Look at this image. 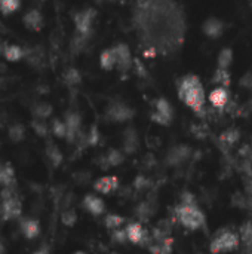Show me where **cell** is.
<instances>
[{
    "mask_svg": "<svg viewBox=\"0 0 252 254\" xmlns=\"http://www.w3.org/2000/svg\"><path fill=\"white\" fill-rule=\"evenodd\" d=\"M22 214V202L15 188H3L0 192V219L16 220Z\"/></svg>",
    "mask_w": 252,
    "mask_h": 254,
    "instance_id": "1",
    "label": "cell"
},
{
    "mask_svg": "<svg viewBox=\"0 0 252 254\" xmlns=\"http://www.w3.org/2000/svg\"><path fill=\"white\" fill-rule=\"evenodd\" d=\"M175 214L177 220L189 231H199L205 226V214L198 204H180Z\"/></svg>",
    "mask_w": 252,
    "mask_h": 254,
    "instance_id": "2",
    "label": "cell"
},
{
    "mask_svg": "<svg viewBox=\"0 0 252 254\" xmlns=\"http://www.w3.org/2000/svg\"><path fill=\"white\" fill-rule=\"evenodd\" d=\"M239 243H241V238L238 234L227 231V229L218 231L211 241L209 252L211 254L232 253L233 250H236L239 247Z\"/></svg>",
    "mask_w": 252,
    "mask_h": 254,
    "instance_id": "3",
    "label": "cell"
},
{
    "mask_svg": "<svg viewBox=\"0 0 252 254\" xmlns=\"http://www.w3.org/2000/svg\"><path fill=\"white\" fill-rule=\"evenodd\" d=\"M178 95H180V98H181L189 107H192L195 112H198V113L202 112L203 103H205V92H203V88H202L201 82L196 83V85H195L193 88H190L189 91H186V92H183V94H178Z\"/></svg>",
    "mask_w": 252,
    "mask_h": 254,
    "instance_id": "4",
    "label": "cell"
},
{
    "mask_svg": "<svg viewBox=\"0 0 252 254\" xmlns=\"http://www.w3.org/2000/svg\"><path fill=\"white\" fill-rule=\"evenodd\" d=\"M125 231L128 234L129 243L137 244V246H146V247H149L151 244V234H149L140 222L129 223L125 228Z\"/></svg>",
    "mask_w": 252,
    "mask_h": 254,
    "instance_id": "5",
    "label": "cell"
},
{
    "mask_svg": "<svg viewBox=\"0 0 252 254\" xmlns=\"http://www.w3.org/2000/svg\"><path fill=\"white\" fill-rule=\"evenodd\" d=\"M174 118V109L171 106L169 101L160 98L157 103H156V112L151 115V119L156 122V124H160V125H169L171 121Z\"/></svg>",
    "mask_w": 252,
    "mask_h": 254,
    "instance_id": "6",
    "label": "cell"
},
{
    "mask_svg": "<svg viewBox=\"0 0 252 254\" xmlns=\"http://www.w3.org/2000/svg\"><path fill=\"white\" fill-rule=\"evenodd\" d=\"M94 19H95V10L94 9H86V10H82V12L76 13L74 24H76L77 33L88 37V34L91 33V27H92Z\"/></svg>",
    "mask_w": 252,
    "mask_h": 254,
    "instance_id": "7",
    "label": "cell"
},
{
    "mask_svg": "<svg viewBox=\"0 0 252 254\" xmlns=\"http://www.w3.org/2000/svg\"><path fill=\"white\" fill-rule=\"evenodd\" d=\"M65 125H67V141L68 143H76L77 140H80L82 134H80V125H82V119L79 116V113L70 112L65 115Z\"/></svg>",
    "mask_w": 252,
    "mask_h": 254,
    "instance_id": "8",
    "label": "cell"
},
{
    "mask_svg": "<svg viewBox=\"0 0 252 254\" xmlns=\"http://www.w3.org/2000/svg\"><path fill=\"white\" fill-rule=\"evenodd\" d=\"M192 156V149L189 146H175L172 147L168 155H166V164L171 165V167H177V165H181L184 164L189 158Z\"/></svg>",
    "mask_w": 252,
    "mask_h": 254,
    "instance_id": "9",
    "label": "cell"
},
{
    "mask_svg": "<svg viewBox=\"0 0 252 254\" xmlns=\"http://www.w3.org/2000/svg\"><path fill=\"white\" fill-rule=\"evenodd\" d=\"M107 116L114 122H123L134 116V110L122 103H116L110 106V109L107 110Z\"/></svg>",
    "mask_w": 252,
    "mask_h": 254,
    "instance_id": "10",
    "label": "cell"
},
{
    "mask_svg": "<svg viewBox=\"0 0 252 254\" xmlns=\"http://www.w3.org/2000/svg\"><path fill=\"white\" fill-rule=\"evenodd\" d=\"M22 24L31 31H40L43 28V15L37 9H30L22 16Z\"/></svg>",
    "mask_w": 252,
    "mask_h": 254,
    "instance_id": "11",
    "label": "cell"
},
{
    "mask_svg": "<svg viewBox=\"0 0 252 254\" xmlns=\"http://www.w3.org/2000/svg\"><path fill=\"white\" fill-rule=\"evenodd\" d=\"M82 205L92 216H101L105 211L104 201L100 196H97V195H86L83 198V201H82Z\"/></svg>",
    "mask_w": 252,
    "mask_h": 254,
    "instance_id": "12",
    "label": "cell"
},
{
    "mask_svg": "<svg viewBox=\"0 0 252 254\" xmlns=\"http://www.w3.org/2000/svg\"><path fill=\"white\" fill-rule=\"evenodd\" d=\"M119 188V180L116 176H104L94 183V189L102 195H108Z\"/></svg>",
    "mask_w": 252,
    "mask_h": 254,
    "instance_id": "13",
    "label": "cell"
},
{
    "mask_svg": "<svg viewBox=\"0 0 252 254\" xmlns=\"http://www.w3.org/2000/svg\"><path fill=\"white\" fill-rule=\"evenodd\" d=\"M147 249L151 254H171L174 249V240L171 237L162 240H151V244Z\"/></svg>",
    "mask_w": 252,
    "mask_h": 254,
    "instance_id": "14",
    "label": "cell"
},
{
    "mask_svg": "<svg viewBox=\"0 0 252 254\" xmlns=\"http://www.w3.org/2000/svg\"><path fill=\"white\" fill-rule=\"evenodd\" d=\"M16 179H15V171L10 164L1 162L0 164V185L3 188H15Z\"/></svg>",
    "mask_w": 252,
    "mask_h": 254,
    "instance_id": "15",
    "label": "cell"
},
{
    "mask_svg": "<svg viewBox=\"0 0 252 254\" xmlns=\"http://www.w3.org/2000/svg\"><path fill=\"white\" fill-rule=\"evenodd\" d=\"M21 231L27 240H36L40 234V225L34 219H24L21 220Z\"/></svg>",
    "mask_w": 252,
    "mask_h": 254,
    "instance_id": "16",
    "label": "cell"
},
{
    "mask_svg": "<svg viewBox=\"0 0 252 254\" xmlns=\"http://www.w3.org/2000/svg\"><path fill=\"white\" fill-rule=\"evenodd\" d=\"M114 52H116V57H117V64H119V68L122 70H126L131 67L132 64V60H131V52H129V48L126 45H117L114 48Z\"/></svg>",
    "mask_w": 252,
    "mask_h": 254,
    "instance_id": "17",
    "label": "cell"
},
{
    "mask_svg": "<svg viewBox=\"0 0 252 254\" xmlns=\"http://www.w3.org/2000/svg\"><path fill=\"white\" fill-rule=\"evenodd\" d=\"M138 149V135L135 132V129L128 128L123 132V150L126 153H134Z\"/></svg>",
    "mask_w": 252,
    "mask_h": 254,
    "instance_id": "18",
    "label": "cell"
},
{
    "mask_svg": "<svg viewBox=\"0 0 252 254\" xmlns=\"http://www.w3.org/2000/svg\"><path fill=\"white\" fill-rule=\"evenodd\" d=\"M125 161V155L123 152L117 150V149H111L107 152V155L102 158V168H110V167H117Z\"/></svg>",
    "mask_w": 252,
    "mask_h": 254,
    "instance_id": "19",
    "label": "cell"
},
{
    "mask_svg": "<svg viewBox=\"0 0 252 254\" xmlns=\"http://www.w3.org/2000/svg\"><path fill=\"white\" fill-rule=\"evenodd\" d=\"M223 30H224V24L220 19H217V18H209L203 24V31L209 37H220Z\"/></svg>",
    "mask_w": 252,
    "mask_h": 254,
    "instance_id": "20",
    "label": "cell"
},
{
    "mask_svg": "<svg viewBox=\"0 0 252 254\" xmlns=\"http://www.w3.org/2000/svg\"><path fill=\"white\" fill-rule=\"evenodd\" d=\"M25 55L24 49L19 45H7L3 49V58L9 63H18L19 60H22Z\"/></svg>",
    "mask_w": 252,
    "mask_h": 254,
    "instance_id": "21",
    "label": "cell"
},
{
    "mask_svg": "<svg viewBox=\"0 0 252 254\" xmlns=\"http://www.w3.org/2000/svg\"><path fill=\"white\" fill-rule=\"evenodd\" d=\"M239 238H241V243L245 246L247 249V254H252V220L244 223L241 226V231H239Z\"/></svg>",
    "mask_w": 252,
    "mask_h": 254,
    "instance_id": "22",
    "label": "cell"
},
{
    "mask_svg": "<svg viewBox=\"0 0 252 254\" xmlns=\"http://www.w3.org/2000/svg\"><path fill=\"white\" fill-rule=\"evenodd\" d=\"M46 158L49 159V162L52 164V167H59L62 162V153L59 150V147L56 144H53L52 141H48L46 144Z\"/></svg>",
    "mask_w": 252,
    "mask_h": 254,
    "instance_id": "23",
    "label": "cell"
},
{
    "mask_svg": "<svg viewBox=\"0 0 252 254\" xmlns=\"http://www.w3.org/2000/svg\"><path fill=\"white\" fill-rule=\"evenodd\" d=\"M209 101H211V104H212L214 107L223 109V107H226V104L229 103V92H227L226 89H223V88H218V89H215V91L211 92Z\"/></svg>",
    "mask_w": 252,
    "mask_h": 254,
    "instance_id": "24",
    "label": "cell"
},
{
    "mask_svg": "<svg viewBox=\"0 0 252 254\" xmlns=\"http://www.w3.org/2000/svg\"><path fill=\"white\" fill-rule=\"evenodd\" d=\"M100 63H101V67L104 70H111L116 64H117V57H116V52H114V48L113 49H107L101 54L100 57Z\"/></svg>",
    "mask_w": 252,
    "mask_h": 254,
    "instance_id": "25",
    "label": "cell"
},
{
    "mask_svg": "<svg viewBox=\"0 0 252 254\" xmlns=\"http://www.w3.org/2000/svg\"><path fill=\"white\" fill-rule=\"evenodd\" d=\"M33 116L36 119H48L50 115H52V106L48 104V103H37L34 107H33Z\"/></svg>",
    "mask_w": 252,
    "mask_h": 254,
    "instance_id": "26",
    "label": "cell"
},
{
    "mask_svg": "<svg viewBox=\"0 0 252 254\" xmlns=\"http://www.w3.org/2000/svg\"><path fill=\"white\" fill-rule=\"evenodd\" d=\"M154 214V205L150 201H144L137 207V216L141 220H149Z\"/></svg>",
    "mask_w": 252,
    "mask_h": 254,
    "instance_id": "27",
    "label": "cell"
},
{
    "mask_svg": "<svg viewBox=\"0 0 252 254\" xmlns=\"http://www.w3.org/2000/svg\"><path fill=\"white\" fill-rule=\"evenodd\" d=\"M21 7V0H0V12L3 15H12Z\"/></svg>",
    "mask_w": 252,
    "mask_h": 254,
    "instance_id": "28",
    "label": "cell"
},
{
    "mask_svg": "<svg viewBox=\"0 0 252 254\" xmlns=\"http://www.w3.org/2000/svg\"><path fill=\"white\" fill-rule=\"evenodd\" d=\"M239 137H241L239 131H236V129H227V131H224L220 135V143H223L224 146H233L235 143H238Z\"/></svg>",
    "mask_w": 252,
    "mask_h": 254,
    "instance_id": "29",
    "label": "cell"
},
{
    "mask_svg": "<svg viewBox=\"0 0 252 254\" xmlns=\"http://www.w3.org/2000/svg\"><path fill=\"white\" fill-rule=\"evenodd\" d=\"M50 131L55 137L58 138H65L67 137V125L64 121H59V119H53L52 124H50Z\"/></svg>",
    "mask_w": 252,
    "mask_h": 254,
    "instance_id": "30",
    "label": "cell"
},
{
    "mask_svg": "<svg viewBox=\"0 0 252 254\" xmlns=\"http://www.w3.org/2000/svg\"><path fill=\"white\" fill-rule=\"evenodd\" d=\"M9 138L13 143H19L25 138V128L21 124H15L9 128Z\"/></svg>",
    "mask_w": 252,
    "mask_h": 254,
    "instance_id": "31",
    "label": "cell"
},
{
    "mask_svg": "<svg viewBox=\"0 0 252 254\" xmlns=\"http://www.w3.org/2000/svg\"><path fill=\"white\" fill-rule=\"evenodd\" d=\"M123 223H125V217H122L119 214H108V216H105V220H104L105 228L111 229V231L119 229Z\"/></svg>",
    "mask_w": 252,
    "mask_h": 254,
    "instance_id": "32",
    "label": "cell"
},
{
    "mask_svg": "<svg viewBox=\"0 0 252 254\" xmlns=\"http://www.w3.org/2000/svg\"><path fill=\"white\" fill-rule=\"evenodd\" d=\"M232 61H233V52H232V49H229V48H224L221 52H220V55H218V65H220V68H229V65L232 64Z\"/></svg>",
    "mask_w": 252,
    "mask_h": 254,
    "instance_id": "33",
    "label": "cell"
},
{
    "mask_svg": "<svg viewBox=\"0 0 252 254\" xmlns=\"http://www.w3.org/2000/svg\"><path fill=\"white\" fill-rule=\"evenodd\" d=\"M31 128L34 129V132L39 135V137H46L48 135V132H49V127H48V124L43 121V119H33V122H31Z\"/></svg>",
    "mask_w": 252,
    "mask_h": 254,
    "instance_id": "34",
    "label": "cell"
},
{
    "mask_svg": "<svg viewBox=\"0 0 252 254\" xmlns=\"http://www.w3.org/2000/svg\"><path fill=\"white\" fill-rule=\"evenodd\" d=\"M61 222H62V225H65L67 228L74 226L76 222H77V214H76V211L71 210V208H67V210L61 214Z\"/></svg>",
    "mask_w": 252,
    "mask_h": 254,
    "instance_id": "35",
    "label": "cell"
},
{
    "mask_svg": "<svg viewBox=\"0 0 252 254\" xmlns=\"http://www.w3.org/2000/svg\"><path fill=\"white\" fill-rule=\"evenodd\" d=\"M214 82L223 86H229L230 85V74L226 68H218L214 74Z\"/></svg>",
    "mask_w": 252,
    "mask_h": 254,
    "instance_id": "36",
    "label": "cell"
},
{
    "mask_svg": "<svg viewBox=\"0 0 252 254\" xmlns=\"http://www.w3.org/2000/svg\"><path fill=\"white\" fill-rule=\"evenodd\" d=\"M64 80H65L68 85H79L80 80H82V76H80V73H79L76 68H68V70L64 73Z\"/></svg>",
    "mask_w": 252,
    "mask_h": 254,
    "instance_id": "37",
    "label": "cell"
},
{
    "mask_svg": "<svg viewBox=\"0 0 252 254\" xmlns=\"http://www.w3.org/2000/svg\"><path fill=\"white\" fill-rule=\"evenodd\" d=\"M111 240L114 243H117V244H126V243H129L128 234H126L125 229H114L113 234H111Z\"/></svg>",
    "mask_w": 252,
    "mask_h": 254,
    "instance_id": "38",
    "label": "cell"
},
{
    "mask_svg": "<svg viewBox=\"0 0 252 254\" xmlns=\"http://www.w3.org/2000/svg\"><path fill=\"white\" fill-rule=\"evenodd\" d=\"M85 141H86L89 146L98 144V141H100V132H98L97 127H92V128H91V131L85 135Z\"/></svg>",
    "mask_w": 252,
    "mask_h": 254,
    "instance_id": "39",
    "label": "cell"
},
{
    "mask_svg": "<svg viewBox=\"0 0 252 254\" xmlns=\"http://www.w3.org/2000/svg\"><path fill=\"white\" fill-rule=\"evenodd\" d=\"M151 186V182L147 179V177H144V176H138L137 179H135V182H134V188L137 189V190H146V189H149Z\"/></svg>",
    "mask_w": 252,
    "mask_h": 254,
    "instance_id": "40",
    "label": "cell"
},
{
    "mask_svg": "<svg viewBox=\"0 0 252 254\" xmlns=\"http://www.w3.org/2000/svg\"><path fill=\"white\" fill-rule=\"evenodd\" d=\"M180 204H198L196 202V196L190 192H184L181 195V202Z\"/></svg>",
    "mask_w": 252,
    "mask_h": 254,
    "instance_id": "41",
    "label": "cell"
},
{
    "mask_svg": "<svg viewBox=\"0 0 252 254\" xmlns=\"http://www.w3.org/2000/svg\"><path fill=\"white\" fill-rule=\"evenodd\" d=\"M241 85H242L244 88H248V89H251L252 88V71H248V73H245V74H244V77L241 79Z\"/></svg>",
    "mask_w": 252,
    "mask_h": 254,
    "instance_id": "42",
    "label": "cell"
},
{
    "mask_svg": "<svg viewBox=\"0 0 252 254\" xmlns=\"http://www.w3.org/2000/svg\"><path fill=\"white\" fill-rule=\"evenodd\" d=\"M135 65H137V68H138V73L143 76V74H146V68L143 67V64H141V61L140 60H135Z\"/></svg>",
    "mask_w": 252,
    "mask_h": 254,
    "instance_id": "43",
    "label": "cell"
},
{
    "mask_svg": "<svg viewBox=\"0 0 252 254\" xmlns=\"http://www.w3.org/2000/svg\"><path fill=\"white\" fill-rule=\"evenodd\" d=\"M199 131H206V128H205V127H199ZM193 132H195L198 137H205V135H206V132H201V134H199L198 131H193Z\"/></svg>",
    "mask_w": 252,
    "mask_h": 254,
    "instance_id": "44",
    "label": "cell"
},
{
    "mask_svg": "<svg viewBox=\"0 0 252 254\" xmlns=\"http://www.w3.org/2000/svg\"><path fill=\"white\" fill-rule=\"evenodd\" d=\"M33 254H49V252H48V247H42L40 250H37V252H34Z\"/></svg>",
    "mask_w": 252,
    "mask_h": 254,
    "instance_id": "45",
    "label": "cell"
},
{
    "mask_svg": "<svg viewBox=\"0 0 252 254\" xmlns=\"http://www.w3.org/2000/svg\"><path fill=\"white\" fill-rule=\"evenodd\" d=\"M247 207L250 208V211L252 213V195L248 198V199H247Z\"/></svg>",
    "mask_w": 252,
    "mask_h": 254,
    "instance_id": "46",
    "label": "cell"
},
{
    "mask_svg": "<svg viewBox=\"0 0 252 254\" xmlns=\"http://www.w3.org/2000/svg\"><path fill=\"white\" fill-rule=\"evenodd\" d=\"M4 253V249H3V246H1V243H0V254Z\"/></svg>",
    "mask_w": 252,
    "mask_h": 254,
    "instance_id": "47",
    "label": "cell"
},
{
    "mask_svg": "<svg viewBox=\"0 0 252 254\" xmlns=\"http://www.w3.org/2000/svg\"><path fill=\"white\" fill-rule=\"evenodd\" d=\"M74 254H88V253H85V252H76Z\"/></svg>",
    "mask_w": 252,
    "mask_h": 254,
    "instance_id": "48",
    "label": "cell"
},
{
    "mask_svg": "<svg viewBox=\"0 0 252 254\" xmlns=\"http://www.w3.org/2000/svg\"><path fill=\"white\" fill-rule=\"evenodd\" d=\"M251 109H252V100H251Z\"/></svg>",
    "mask_w": 252,
    "mask_h": 254,
    "instance_id": "49",
    "label": "cell"
},
{
    "mask_svg": "<svg viewBox=\"0 0 252 254\" xmlns=\"http://www.w3.org/2000/svg\"><path fill=\"white\" fill-rule=\"evenodd\" d=\"M0 127H1V124H0Z\"/></svg>",
    "mask_w": 252,
    "mask_h": 254,
    "instance_id": "50",
    "label": "cell"
}]
</instances>
